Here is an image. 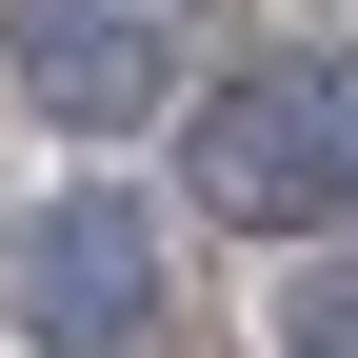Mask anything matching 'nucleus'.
<instances>
[{
  "label": "nucleus",
  "instance_id": "20e7f679",
  "mask_svg": "<svg viewBox=\"0 0 358 358\" xmlns=\"http://www.w3.org/2000/svg\"><path fill=\"white\" fill-rule=\"evenodd\" d=\"M259 338H279V358H358V239H319V259H299Z\"/></svg>",
  "mask_w": 358,
  "mask_h": 358
},
{
  "label": "nucleus",
  "instance_id": "f03ea898",
  "mask_svg": "<svg viewBox=\"0 0 358 358\" xmlns=\"http://www.w3.org/2000/svg\"><path fill=\"white\" fill-rule=\"evenodd\" d=\"M0 319H20V358H120L159 319V219L120 179H60L20 219V259H0Z\"/></svg>",
  "mask_w": 358,
  "mask_h": 358
},
{
  "label": "nucleus",
  "instance_id": "7ed1b4c3",
  "mask_svg": "<svg viewBox=\"0 0 358 358\" xmlns=\"http://www.w3.org/2000/svg\"><path fill=\"white\" fill-rule=\"evenodd\" d=\"M0 60L60 140H120V120L179 100V20H140V0H0Z\"/></svg>",
  "mask_w": 358,
  "mask_h": 358
},
{
  "label": "nucleus",
  "instance_id": "f257e3e1",
  "mask_svg": "<svg viewBox=\"0 0 358 358\" xmlns=\"http://www.w3.org/2000/svg\"><path fill=\"white\" fill-rule=\"evenodd\" d=\"M179 199L239 239H338L358 219V60H239L179 100Z\"/></svg>",
  "mask_w": 358,
  "mask_h": 358
}]
</instances>
